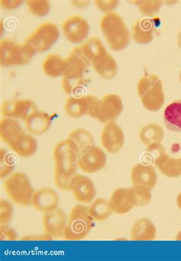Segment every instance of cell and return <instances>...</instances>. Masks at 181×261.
<instances>
[{
	"label": "cell",
	"mask_w": 181,
	"mask_h": 261,
	"mask_svg": "<svg viewBox=\"0 0 181 261\" xmlns=\"http://www.w3.org/2000/svg\"><path fill=\"white\" fill-rule=\"evenodd\" d=\"M154 165L163 175L169 178L181 177V159L173 158L165 152V149L153 160Z\"/></svg>",
	"instance_id": "d6986e66"
},
{
	"label": "cell",
	"mask_w": 181,
	"mask_h": 261,
	"mask_svg": "<svg viewBox=\"0 0 181 261\" xmlns=\"http://www.w3.org/2000/svg\"><path fill=\"white\" fill-rule=\"evenodd\" d=\"M89 210L93 219L97 222L106 220L114 213L111 209L109 200L102 197L95 199L90 203Z\"/></svg>",
	"instance_id": "f546056e"
},
{
	"label": "cell",
	"mask_w": 181,
	"mask_h": 261,
	"mask_svg": "<svg viewBox=\"0 0 181 261\" xmlns=\"http://www.w3.org/2000/svg\"><path fill=\"white\" fill-rule=\"evenodd\" d=\"M66 60L67 69L63 75L66 76H84L85 72L90 65L81 47H76L73 49Z\"/></svg>",
	"instance_id": "ac0fdd59"
},
{
	"label": "cell",
	"mask_w": 181,
	"mask_h": 261,
	"mask_svg": "<svg viewBox=\"0 0 181 261\" xmlns=\"http://www.w3.org/2000/svg\"><path fill=\"white\" fill-rule=\"evenodd\" d=\"M107 157L104 151L99 146L93 145L80 152L78 167L83 172L94 174L105 168Z\"/></svg>",
	"instance_id": "30bf717a"
},
{
	"label": "cell",
	"mask_w": 181,
	"mask_h": 261,
	"mask_svg": "<svg viewBox=\"0 0 181 261\" xmlns=\"http://www.w3.org/2000/svg\"><path fill=\"white\" fill-rule=\"evenodd\" d=\"M71 191L74 198L82 203H91L96 198L97 189L89 177L76 174L71 179Z\"/></svg>",
	"instance_id": "4fadbf2b"
},
{
	"label": "cell",
	"mask_w": 181,
	"mask_h": 261,
	"mask_svg": "<svg viewBox=\"0 0 181 261\" xmlns=\"http://www.w3.org/2000/svg\"><path fill=\"white\" fill-rule=\"evenodd\" d=\"M22 241H51L53 240L52 237H51L47 233L44 232L43 234H35V236H26L21 238Z\"/></svg>",
	"instance_id": "60d3db41"
},
{
	"label": "cell",
	"mask_w": 181,
	"mask_h": 261,
	"mask_svg": "<svg viewBox=\"0 0 181 261\" xmlns=\"http://www.w3.org/2000/svg\"><path fill=\"white\" fill-rule=\"evenodd\" d=\"M132 185L144 187L152 191L157 185V174L151 165L136 164L131 173Z\"/></svg>",
	"instance_id": "e0dca14e"
},
{
	"label": "cell",
	"mask_w": 181,
	"mask_h": 261,
	"mask_svg": "<svg viewBox=\"0 0 181 261\" xmlns=\"http://www.w3.org/2000/svg\"><path fill=\"white\" fill-rule=\"evenodd\" d=\"M37 52L27 43L18 44L10 39L0 43V64L3 66H24L30 63Z\"/></svg>",
	"instance_id": "52a82bcc"
},
{
	"label": "cell",
	"mask_w": 181,
	"mask_h": 261,
	"mask_svg": "<svg viewBox=\"0 0 181 261\" xmlns=\"http://www.w3.org/2000/svg\"><path fill=\"white\" fill-rule=\"evenodd\" d=\"M177 44H178V47L181 49V31L179 32L178 36H177Z\"/></svg>",
	"instance_id": "ee69618b"
},
{
	"label": "cell",
	"mask_w": 181,
	"mask_h": 261,
	"mask_svg": "<svg viewBox=\"0 0 181 261\" xmlns=\"http://www.w3.org/2000/svg\"><path fill=\"white\" fill-rule=\"evenodd\" d=\"M130 234L133 241H153L156 239L157 228L152 221L142 218L133 224Z\"/></svg>",
	"instance_id": "7402d4cb"
},
{
	"label": "cell",
	"mask_w": 181,
	"mask_h": 261,
	"mask_svg": "<svg viewBox=\"0 0 181 261\" xmlns=\"http://www.w3.org/2000/svg\"><path fill=\"white\" fill-rule=\"evenodd\" d=\"M60 197L58 193L51 188H44L35 191L32 206L38 211L47 213L58 208Z\"/></svg>",
	"instance_id": "2e32d148"
},
{
	"label": "cell",
	"mask_w": 181,
	"mask_h": 261,
	"mask_svg": "<svg viewBox=\"0 0 181 261\" xmlns=\"http://www.w3.org/2000/svg\"><path fill=\"white\" fill-rule=\"evenodd\" d=\"M137 90L141 102L147 111L156 112L165 104L163 84L155 74L142 77L138 83Z\"/></svg>",
	"instance_id": "277c9868"
},
{
	"label": "cell",
	"mask_w": 181,
	"mask_h": 261,
	"mask_svg": "<svg viewBox=\"0 0 181 261\" xmlns=\"http://www.w3.org/2000/svg\"><path fill=\"white\" fill-rule=\"evenodd\" d=\"M0 177L1 179L9 176L14 169V162L11 159L10 155L5 149L0 150Z\"/></svg>",
	"instance_id": "d590c367"
},
{
	"label": "cell",
	"mask_w": 181,
	"mask_h": 261,
	"mask_svg": "<svg viewBox=\"0 0 181 261\" xmlns=\"http://www.w3.org/2000/svg\"><path fill=\"white\" fill-rule=\"evenodd\" d=\"M67 223V218L64 212L60 208L44 213L42 218L44 232L52 237L58 239L63 236Z\"/></svg>",
	"instance_id": "9a60e30c"
},
{
	"label": "cell",
	"mask_w": 181,
	"mask_h": 261,
	"mask_svg": "<svg viewBox=\"0 0 181 261\" xmlns=\"http://www.w3.org/2000/svg\"><path fill=\"white\" fill-rule=\"evenodd\" d=\"M175 239L177 241H181V231L177 233V237H176Z\"/></svg>",
	"instance_id": "f6af8a7d"
},
{
	"label": "cell",
	"mask_w": 181,
	"mask_h": 261,
	"mask_svg": "<svg viewBox=\"0 0 181 261\" xmlns=\"http://www.w3.org/2000/svg\"><path fill=\"white\" fill-rule=\"evenodd\" d=\"M131 3L138 6L143 15L153 16L159 12L163 2L159 0H137Z\"/></svg>",
	"instance_id": "836d02e7"
},
{
	"label": "cell",
	"mask_w": 181,
	"mask_h": 261,
	"mask_svg": "<svg viewBox=\"0 0 181 261\" xmlns=\"http://www.w3.org/2000/svg\"><path fill=\"white\" fill-rule=\"evenodd\" d=\"M17 239V232L9 224L0 226V240L3 242H12Z\"/></svg>",
	"instance_id": "74e56055"
},
{
	"label": "cell",
	"mask_w": 181,
	"mask_h": 261,
	"mask_svg": "<svg viewBox=\"0 0 181 261\" xmlns=\"http://www.w3.org/2000/svg\"><path fill=\"white\" fill-rule=\"evenodd\" d=\"M26 3L29 12L35 16H46L50 11V2L48 0H28Z\"/></svg>",
	"instance_id": "e575fe53"
},
{
	"label": "cell",
	"mask_w": 181,
	"mask_h": 261,
	"mask_svg": "<svg viewBox=\"0 0 181 261\" xmlns=\"http://www.w3.org/2000/svg\"><path fill=\"white\" fill-rule=\"evenodd\" d=\"M125 134L120 125L117 122L105 125L101 134V143L109 153L120 152L125 143Z\"/></svg>",
	"instance_id": "5bb4252c"
},
{
	"label": "cell",
	"mask_w": 181,
	"mask_h": 261,
	"mask_svg": "<svg viewBox=\"0 0 181 261\" xmlns=\"http://www.w3.org/2000/svg\"><path fill=\"white\" fill-rule=\"evenodd\" d=\"M2 114L6 118L19 119L26 121L35 111L36 105L29 99H12L4 101L2 105Z\"/></svg>",
	"instance_id": "7c38bea8"
},
{
	"label": "cell",
	"mask_w": 181,
	"mask_h": 261,
	"mask_svg": "<svg viewBox=\"0 0 181 261\" xmlns=\"http://www.w3.org/2000/svg\"><path fill=\"white\" fill-rule=\"evenodd\" d=\"M123 111L122 98L116 94L105 95L101 99L96 97L88 115L103 124L116 122Z\"/></svg>",
	"instance_id": "ba28073f"
},
{
	"label": "cell",
	"mask_w": 181,
	"mask_h": 261,
	"mask_svg": "<svg viewBox=\"0 0 181 261\" xmlns=\"http://www.w3.org/2000/svg\"><path fill=\"white\" fill-rule=\"evenodd\" d=\"M63 36L72 44H80L87 38L90 31L87 20L80 15L66 18L61 26Z\"/></svg>",
	"instance_id": "8fae6325"
},
{
	"label": "cell",
	"mask_w": 181,
	"mask_h": 261,
	"mask_svg": "<svg viewBox=\"0 0 181 261\" xmlns=\"http://www.w3.org/2000/svg\"><path fill=\"white\" fill-rule=\"evenodd\" d=\"M5 191L8 197L20 206H32L35 190L30 179L25 173L15 172L11 174L4 184Z\"/></svg>",
	"instance_id": "8992f818"
},
{
	"label": "cell",
	"mask_w": 181,
	"mask_h": 261,
	"mask_svg": "<svg viewBox=\"0 0 181 261\" xmlns=\"http://www.w3.org/2000/svg\"><path fill=\"white\" fill-rule=\"evenodd\" d=\"M68 138L77 145L80 152L94 145V136L87 129L83 128L74 129Z\"/></svg>",
	"instance_id": "1f68e13d"
},
{
	"label": "cell",
	"mask_w": 181,
	"mask_h": 261,
	"mask_svg": "<svg viewBox=\"0 0 181 261\" xmlns=\"http://www.w3.org/2000/svg\"><path fill=\"white\" fill-rule=\"evenodd\" d=\"M80 150L77 145L70 140H61L54 148L55 176L71 178L77 174Z\"/></svg>",
	"instance_id": "3957f363"
},
{
	"label": "cell",
	"mask_w": 181,
	"mask_h": 261,
	"mask_svg": "<svg viewBox=\"0 0 181 261\" xmlns=\"http://www.w3.org/2000/svg\"><path fill=\"white\" fill-rule=\"evenodd\" d=\"M96 97L87 95L84 97H70L64 105V111L68 117L78 119L89 114L91 105Z\"/></svg>",
	"instance_id": "ffe728a7"
},
{
	"label": "cell",
	"mask_w": 181,
	"mask_h": 261,
	"mask_svg": "<svg viewBox=\"0 0 181 261\" xmlns=\"http://www.w3.org/2000/svg\"><path fill=\"white\" fill-rule=\"evenodd\" d=\"M163 119L168 129L181 133V100L174 101L165 108Z\"/></svg>",
	"instance_id": "4316f807"
},
{
	"label": "cell",
	"mask_w": 181,
	"mask_h": 261,
	"mask_svg": "<svg viewBox=\"0 0 181 261\" xmlns=\"http://www.w3.org/2000/svg\"><path fill=\"white\" fill-rule=\"evenodd\" d=\"M180 83H181V72H180Z\"/></svg>",
	"instance_id": "bcb514c9"
},
{
	"label": "cell",
	"mask_w": 181,
	"mask_h": 261,
	"mask_svg": "<svg viewBox=\"0 0 181 261\" xmlns=\"http://www.w3.org/2000/svg\"><path fill=\"white\" fill-rule=\"evenodd\" d=\"M84 83V76H62V89L66 95L77 93Z\"/></svg>",
	"instance_id": "d6a6232c"
},
{
	"label": "cell",
	"mask_w": 181,
	"mask_h": 261,
	"mask_svg": "<svg viewBox=\"0 0 181 261\" xmlns=\"http://www.w3.org/2000/svg\"><path fill=\"white\" fill-rule=\"evenodd\" d=\"M52 117L44 111H37L25 121L26 129L32 135H42L52 126Z\"/></svg>",
	"instance_id": "44dd1931"
},
{
	"label": "cell",
	"mask_w": 181,
	"mask_h": 261,
	"mask_svg": "<svg viewBox=\"0 0 181 261\" xmlns=\"http://www.w3.org/2000/svg\"><path fill=\"white\" fill-rule=\"evenodd\" d=\"M154 25L149 18H142L132 28V38L134 42L142 45L150 44L154 39Z\"/></svg>",
	"instance_id": "cb8c5ba5"
},
{
	"label": "cell",
	"mask_w": 181,
	"mask_h": 261,
	"mask_svg": "<svg viewBox=\"0 0 181 261\" xmlns=\"http://www.w3.org/2000/svg\"><path fill=\"white\" fill-rule=\"evenodd\" d=\"M94 71L104 80H112L118 72V64L97 37L88 38L80 46Z\"/></svg>",
	"instance_id": "6da1fadb"
},
{
	"label": "cell",
	"mask_w": 181,
	"mask_h": 261,
	"mask_svg": "<svg viewBox=\"0 0 181 261\" xmlns=\"http://www.w3.org/2000/svg\"><path fill=\"white\" fill-rule=\"evenodd\" d=\"M109 201L111 209L117 214H126L134 208L130 199L128 188H121L116 190Z\"/></svg>",
	"instance_id": "d4e9b609"
},
{
	"label": "cell",
	"mask_w": 181,
	"mask_h": 261,
	"mask_svg": "<svg viewBox=\"0 0 181 261\" xmlns=\"http://www.w3.org/2000/svg\"><path fill=\"white\" fill-rule=\"evenodd\" d=\"M100 29L112 50L120 51L128 47L129 31L120 14L114 12L105 14L100 20Z\"/></svg>",
	"instance_id": "7a4b0ae2"
},
{
	"label": "cell",
	"mask_w": 181,
	"mask_h": 261,
	"mask_svg": "<svg viewBox=\"0 0 181 261\" xmlns=\"http://www.w3.org/2000/svg\"><path fill=\"white\" fill-rule=\"evenodd\" d=\"M42 69L44 73L52 78L63 76L67 69L66 58L58 54H49L43 62Z\"/></svg>",
	"instance_id": "484cf974"
},
{
	"label": "cell",
	"mask_w": 181,
	"mask_h": 261,
	"mask_svg": "<svg viewBox=\"0 0 181 261\" xmlns=\"http://www.w3.org/2000/svg\"><path fill=\"white\" fill-rule=\"evenodd\" d=\"M13 217V206L6 200L0 201V222L1 225L9 224Z\"/></svg>",
	"instance_id": "8d00e7d4"
},
{
	"label": "cell",
	"mask_w": 181,
	"mask_h": 261,
	"mask_svg": "<svg viewBox=\"0 0 181 261\" xmlns=\"http://www.w3.org/2000/svg\"><path fill=\"white\" fill-rule=\"evenodd\" d=\"M94 226L89 207L81 204L74 206L70 213L63 237L68 241H79L85 239Z\"/></svg>",
	"instance_id": "5b68a950"
},
{
	"label": "cell",
	"mask_w": 181,
	"mask_h": 261,
	"mask_svg": "<svg viewBox=\"0 0 181 261\" xmlns=\"http://www.w3.org/2000/svg\"><path fill=\"white\" fill-rule=\"evenodd\" d=\"M18 156L29 158L35 155L38 149L36 139L32 134L25 133L8 145Z\"/></svg>",
	"instance_id": "603a6c76"
},
{
	"label": "cell",
	"mask_w": 181,
	"mask_h": 261,
	"mask_svg": "<svg viewBox=\"0 0 181 261\" xmlns=\"http://www.w3.org/2000/svg\"><path fill=\"white\" fill-rule=\"evenodd\" d=\"M130 199L134 207H142L149 204L152 198L151 190L138 185L128 188Z\"/></svg>",
	"instance_id": "4dcf8cb0"
},
{
	"label": "cell",
	"mask_w": 181,
	"mask_h": 261,
	"mask_svg": "<svg viewBox=\"0 0 181 261\" xmlns=\"http://www.w3.org/2000/svg\"><path fill=\"white\" fill-rule=\"evenodd\" d=\"M94 3L100 11L107 14L114 12V10H115L118 6L120 1L118 0H97Z\"/></svg>",
	"instance_id": "f35d334b"
},
{
	"label": "cell",
	"mask_w": 181,
	"mask_h": 261,
	"mask_svg": "<svg viewBox=\"0 0 181 261\" xmlns=\"http://www.w3.org/2000/svg\"><path fill=\"white\" fill-rule=\"evenodd\" d=\"M165 131L161 125L151 123L144 126L139 132V139L146 147L163 141Z\"/></svg>",
	"instance_id": "83f0119b"
},
{
	"label": "cell",
	"mask_w": 181,
	"mask_h": 261,
	"mask_svg": "<svg viewBox=\"0 0 181 261\" xmlns=\"http://www.w3.org/2000/svg\"><path fill=\"white\" fill-rule=\"evenodd\" d=\"M19 122L15 119L6 118L5 117L0 123V137L2 140L6 144L9 145L15 139L25 134Z\"/></svg>",
	"instance_id": "f1b7e54d"
},
{
	"label": "cell",
	"mask_w": 181,
	"mask_h": 261,
	"mask_svg": "<svg viewBox=\"0 0 181 261\" xmlns=\"http://www.w3.org/2000/svg\"><path fill=\"white\" fill-rule=\"evenodd\" d=\"M177 205L178 206L179 209L181 210V192L177 195Z\"/></svg>",
	"instance_id": "7bdbcfd3"
},
{
	"label": "cell",
	"mask_w": 181,
	"mask_h": 261,
	"mask_svg": "<svg viewBox=\"0 0 181 261\" xmlns=\"http://www.w3.org/2000/svg\"><path fill=\"white\" fill-rule=\"evenodd\" d=\"M89 3V1H72L73 5L77 8H85Z\"/></svg>",
	"instance_id": "b9f144b4"
},
{
	"label": "cell",
	"mask_w": 181,
	"mask_h": 261,
	"mask_svg": "<svg viewBox=\"0 0 181 261\" xmlns=\"http://www.w3.org/2000/svg\"><path fill=\"white\" fill-rule=\"evenodd\" d=\"M60 37L59 29L53 23L47 22L38 26L25 42L32 46L37 53H44L49 50Z\"/></svg>",
	"instance_id": "9c48e42d"
},
{
	"label": "cell",
	"mask_w": 181,
	"mask_h": 261,
	"mask_svg": "<svg viewBox=\"0 0 181 261\" xmlns=\"http://www.w3.org/2000/svg\"><path fill=\"white\" fill-rule=\"evenodd\" d=\"M180 159H181V158H180Z\"/></svg>",
	"instance_id": "7dc6e473"
},
{
	"label": "cell",
	"mask_w": 181,
	"mask_h": 261,
	"mask_svg": "<svg viewBox=\"0 0 181 261\" xmlns=\"http://www.w3.org/2000/svg\"><path fill=\"white\" fill-rule=\"evenodd\" d=\"M1 6L7 10H13L19 7L23 3L22 0H1Z\"/></svg>",
	"instance_id": "ab89813d"
}]
</instances>
